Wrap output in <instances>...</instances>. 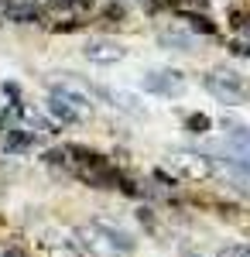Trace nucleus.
Returning a JSON list of instances; mask_svg holds the SVG:
<instances>
[{
    "label": "nucleus",
    "mask_w": 250,
    "mask_h": 257,
    "mask_svg": "<svg viewBox=\"0 0 250 257\" xmlns=\"http://www.w3.org/2000/svg\"><path fill=\"white\" fill-rule=\"evenodd\" d=\"M141 89L158 99H178L189 89V76L182 69H172V65H151L141 72Z\"/></svg>",
    "instance_id": "f257e3e1"
},
{
    "label": "nucleus",
    "mask_w": 250,
    "mask_h": 257,
    "mask_svg": "<svg viewBox=\"0 0 250 257\" xmlns=\"http://www.w3.org/2000/svg\"><path fill=\"white\" fill-rule=\"evenodd\" d=\"M202 86H206V93L219 99V103H226V106H236V103H243L250 93L247 79L236 72V69H216V72H202Z\"/></svg>",
    "instance_id": "f03ea898"
},
{
    "label": "nucleus",
    "mask_w": 250,
    "mask_h": 257,
    "mask_svg": "<svg viewBox=\"0 0 250 257\" xmlns=\"http://www.w3.org/2000/svg\"><path fill=\"white\" fill-rule=\"evenodd\" d=\"M82 59L93 65H116L127 59V45H120L116 38H89L82 45Z\"/></svg>",
    "instance_id": "7ed1b4c3"
},
{
    "label": "nucleus",
    "mask_w": 250,
    "mask_h": 257,
    "mask_svg": "<svg viewBox=\"0 0 250 257\" xmlns=\"http://www.w3.org/2000/svg\"><path fill=\"white\" fill-rule=\"evenodd\" d=\"M93 93H99V96L106 99L113 110L127 113V117L148 120V106H144V99L137 96V93H131V89H103V86H93Z\"/></svg>",
    "instance_id": "20e7f679"
},
{
    "label": "nucleus",
    "mask_w": 250,
    "mask_h": 257,
    "mask_svg": "<svg viewBox=\"0 0 250 257\" xmlns=\"http://www.w3.org/2000/svg\"><path fill=\"white\" fill-rule=\"evenodd\" d=\"M48 96L65 99L69 106H76L82 117L93 113V96H89V89H82V86H76V82H52V86H48Z\"/></svg>",
    "instance_id": "39448f33"
},
{
    "label": "nucleus",
    "mask_w": 250,
    "mask_h": 257,
    "mask_svg": "<svg viewBox=\"0 0 250 257\" xmlns=\"http://www.w3.org/2000/svg\"><path fill=\"white\" fill-rule=\"evenodd\" d=\"M35 148H38V134L28 131V127H21V123L4 134V151H7V155H28V151H35Z\"/></svg>",
    "instance_id": "423d86ee"
},
{
    "label": "nucleus",
    "mask_w": 250,
    "mask_h": 257,
    "mask_svg": "<svg viewBox=\"0 0 250 257\" xmlns=\"http://www.w3.org/2000/svg\"><path fill=\"white\" fill-rule=\"evenodd\" d=\"M4 18L11 21V24H38L41 7L35 0H7L4 4Z\"/></svg>",
    "instance_id": "0eeeda50"
},
{
    "label": "nucleus",
    "mask_w": 250,
    "mask_h": 257,
    "mask_svg": "<svg viewBox=\"0 0 250 257\" xmlns=\"http://www.w3.org/2000/svg\"><path fill=\"white\" fill-rule=\"evenodd\" d=\"M158 45H161V48H168V52H195V48H199V38H195L192 31L168 28V31H161V35H158Z\"/></svg>",
    "instance_id": "6e6552de"
},
{
    "label": "nucleus",
    "mask_w": 250,
    "mask_h": 257,
    "mask_svg": "<svg viewBox=\"0 0 250 257\" xmlns=\"http://www.w3.org/2000/svg\"><path fill=\"white\" fill-rule=\"evenodd\" d=\"M45 113H48V120L65 123V127H72V123H79V120H82V113H79L76 106H69L65 99H58V96H48V99H45Z\"/></svg>",
    "instance_id": "1a4fd4ad"
},
{
    "label": "nucleus",
    "mask_w": 250,
    "mask_h": 257,
    "mask_svg": "<svg viewBox=\"0 0 250 257\" xmlns=\"http://www.w3.org/2000/svg\"><path fill=\"white\" fill-rule=\"evenodd\" d=\"M175 168L182 172V175H189V178H206L212 175V161L209 158H195V155H175Z\"/></svg>",
    "instance_id": "9d476101"
},
{
    "label": "nucleus",
    "mask_w": 250,
    "mask_h": 257,
    "mask_svg": "<svg viewBox=\"0 0 250 257\" xmlns=\"http://www.w3.org/2000/svg\"><path fill=\"white\" fill-rule=\"evenodd\" d=\"M185 131L195 134V138H202V134L212 131V117H206V113H192V117H185Z\"/></svg>",
    "instance_id": "9b49d317"
},
{
    "label": "nucleus",
    "mask_w": 250,
    "mask_h": 257,
    "mask_svg": "<svg viewBox=\"0 0 250 257\" xmlns=\"http://www.w3.org/2000/svg\"><path fill=\"white\" fill-rule=\"evenodd\" d=\"M219 257H250V243H226Z\"/></svg>",
    "instance_id": "f8f14e48"
},
{
    "label": "nucleus",
    "mask_w": 250,
    "mask_h": 257,
    "mask_svg": "<svg viewBox=\"0 0 250 257\" xmlns=\"http://www.w3.org/2000/svg\"><path fill=\"white\" fill-rule=\"evenodd\" d=\"M185 18L192 21V28H199V31H206V35H212V31H216V28H212L209 21H206V18H199V14H185Z\"/></svg>",
    "instance_id": "ddd939ff"
},
{
    "label": "nucleus",
    "mask_w": 250,
    "mask_h": 257,
    "mask_svg": "<svg viewBox=\"0 0 250 257\" xmlns=\"http://www.w3.org/2000/svg\"><path fill=\"white\" fill-rule=\"evenodd\" d=\"M123 14H127V11H123L120 4H106V7H103V18H110V21H120Z\"/></svg>",
    "instance_id": "4468645a"
},
{
    "label": "nucleus",
    "mask_w": 250,
    "mask_h": 257,
    "mask_svg": "<svg viewBox=\"0 0 250 257\" xmlns=\"http://www.w3.org/2000/svg\"><path fill=\"white\" fill-rule=\"evenodd\" d=\"M230 52H233V55H250V48L243 45V41H233V45H230Z\"/></svg>",
    "instance_id": "2eb2a0df"
},
{
    "label": "nucleus",
    "mask_w": 250,
    "mask_h": 257,
    "mask_svg": "<svg viewBox=\"0 0 250 257\" xmlns=\"http://www.w3.org/2000/svg\"><path fill=\"white\" fill-rule=\"evenodd\" d=\"M185 257H209V254H195V250H192V254H185Z\"/></svg>",
    "instance_id": "dca6fc26"
},
{
    "label": "nucleus",
    "mask_w": 250,
    "mask_h": 257,
    "mask_svg": "<svg viewBox=\"0 0 250 257\" xmlns=\"http://www.w3.org/2000/svg\"><path fill=\"white\" fill-rule=\"evenodd\" d=\"M4 4H7V0H0V11H4Z\"/></svg>",
    "instance_id": "f3484780"
}]
</instances>
